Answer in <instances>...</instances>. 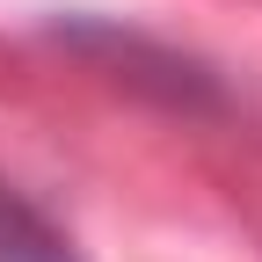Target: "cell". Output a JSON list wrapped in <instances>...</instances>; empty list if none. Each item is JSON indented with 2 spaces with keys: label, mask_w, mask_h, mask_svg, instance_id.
I'll return each instance as SVG.
<instances>
[{
  "label": "cell",
  "mask_w": 262,
  "mask_h": 262,
  "mask_svg": "<svg viewBox=\"0 0 262 262\" xmlns=\"http://www.w3.org/2000/svg\"><path fill=\"white\" fill-rule=\"evenodd\" d=\"M0 262H80L73 241H66V226L37 196H22L8 175H0Z\"/></svg>",
  "instance_id": "1"
}]
</instances>
